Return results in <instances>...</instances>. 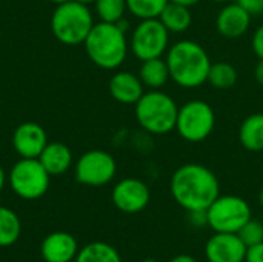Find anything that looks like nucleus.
I'll use <instances>...</instances> for the list:
<instances>
[{"label": "nucleus", "mask_w": 263, "mask_h": 262, "mask_svg": "<svg viewBox=\"0 0 263 262\" xmlns=\"http://www.w3.org/2000/svg\"><path fill=\"white\" fill-rule=\"evenodd\" d=\"M170 190L173 199L186 212H206L220 196L217 176L205 165L188 162L180 165L171 176Z\"/></svg>", "instance_id": "1"}, {"label": "nucleus", "mask_w": 263, "mask_h": 262, "mask_svg": "<svg viewBox=\"0 0 263 262\" xmlns=\"http://www.w3.org/2000/svg\"><path fill=\"white\" fill-rule=\"evenodd\" d=\"M170 77L180 88H199L208 80L213 65L206 49L194 40H179L171 45L165 56Z\"/></svg>", "instance_id": "2"}, {"label": "nucleus", "mask_w": 263, "mask_h": 262, "mask_svg": "<svg viewBox=\"0 0 263 262\" xmlns=\"http://www.w3.org/2000/svg\"><path fill=\"white\" fill-rule=\"evenodd\" d=\"M91 62L102 69H117L128 56L126 32L117 23H94L91 32L83 42Z\"/></svg>", "instance_id": "3"}, {"label": "nucleus", "mask_w": 263, "mask_h": 262, "mask_svg": "<svg viewBox=\"0 0 263 262\" xmlns=\"http://www.w3.org/2000/svg\"><path fill=\"white\" fill-rule=\"evenodd\" d=\"M134 107L139 125L149 134L162 136L176 130L179 107L176 100L162 90L146 91Z\"/></svg>", "instance_id": "4"}, {"label": "nucleus", "mask_w": 263, "mask_h": 262, "mask_svg": "<svg viewBox=\"0 0 263 262\" xmlns=\"http://www.w3.org/2000/svg\"><path fill=\"white\" fill-rule=\"evenodd\" d=\"M94 26L92 14L88 5L69 0L55 6L51 17V29L54 37L63 45H80L86 40Z\"/></svg>", "instance_id": "5"}, {"label": "nucleus", "mask_w": 263, "mask_h": 262, "mask_svg": "<svg viewBox=\"0 0 263 262\" xmlns=\"http://www.w3.org/2000/svg\"><path fill=\"white\" fill-rule=\"evenodd\" d=\"M214 127L216 113L208 102L194 99L179 108L176 130L183 141L190 144L203 142L211 136Z\"/></svg>", "instance_id": "6"}, {"label": "nucleus", "mask_w": 263, "mask_h": 262, "mask_svg": "<svg viewBox=\"0 0 263 262\" xmlns=\"http://www.w3.org/2000/svg\"><path fill=\"white\" fill-rule=\"evenodd\" d=\"M250 204L239 196H219L206 210V224L216 233H237L251 219Z\"/></svg>", "instance_id": "7"}, {"label": "nucleus", "mask_w": 263, "mask_h": 262, "mask_svg": "<svg viewBox=\"0 0 263 262\" xmlns=\"http://www.w3.org/2000/svg\"><path fill=\"white\" fill-rule=\"evenodd\" d=\"M170 48V31L159 19L140 20L131 32L129 49L139 60L163 57Z\"/></svg>", "instance_id": "8"}, {"label": "nucleus", "mask_w": 263, "mask_h": 262, "mask_svg": "<svg viewBox=\"0 0 263 262\" xmlns=\"http://www.w3.org/2000/svg\"><path fill=\"white\" fill-rule=\"evenodd\" d=\"M51 174L45 170L39 159L22 158L14 164L9 173V184L12 191L26 201L42 198L49 188Z\"/></svg>", "instance_id": "9"}, {"label": "nucleus", "mask_w": 263, "mask_h": 262, "mask_svg": "<svg viewBox=\"0 0 263 262\" xmlns=\"http://www.w3.org/2000/svg\"><path fill=\"white\" fill-rule=\"evenodd\" d=\"M116 159L103 150H89L76 162V179L88 187H102L116 176Z\"/></svg>", "instance_id": "10"}, {"label": "nucleus", "mask_w": 263, "mask_h": 262, "mask_svg": "<svg viewBox=\"0 0 263 262\" xmlns=\"http://www.w3.org/2000/svg\"><path fill=\"white\" fill-rule=\"evenodd\" d=\"M111 198L114 205L120 212L134 215V213H140L148 207L151 199V191L143 181L136 178H126L116 184Z\"/></svg>", "instance_id": "11"}, {"label": "nucleus", "mask_w": 263, "mask_h": 262, "mask_svg": "<svg viewBox=\"0 0 263 262\" xmlns=\"http://www.w3.org/2000/svg\"><path fill=\"white\" fill-rule=\"evenodd\" d=\"M208 262H245L247 246L237 233H214L205 246Z\"/></svg>", "instance_id": "12"}, {"label": "nucleus", "mask_w": 263, "mask_h": 262, "mask_svg": "<svg viewBox=\"0 0 263 262\" xmlns=\"http://www.w3.org/2000/svg\"><path fill=\"white\" fill-rule=\"evenodd\" d=\"M48 145V136L42 125L35 122L20 124L12 134V147L20 158L39 159L43 148Z\"/></svg>", "instance_id": "13"}, {"label": "nucleus", "mask_w": 263, "mask_h": 262, "mask_svg": "<svg viewBox=\"0 0 263 262\" xmlns=\"http://www.w3.org/2000/svg\"><path fill=\"white\" fill-rule=\"evenodd\" d=\"M251 19L253 15L237 2L225 3V6L217 14L216 28L219 34L227 39H239L250 29Z\"/></svg>", "instance_id": "14"}, {"label": "nucleus", "mask_w": 263, "mask_h": 262, "mask_svg": "<svg viewBox=\"0 0 263 262\" xmlns=\"http://www.w3.org/2000/svg\"><path fill=\"white\" fill-rule=\"evenodd\" d=\"M111 97L122 105H136L145 94V86L139 77L131 71L116 73L108 83Z\"/></svg>", "instance_id": "15"}, {"label": "nucleus", "mask_w": 263, "mask_h": 262, "mask_svg": "<svg viewBox=\"0 0 263 262\" xmlns=\"http://www.w3.org/2000/svg\"><path fill=\"white\" fill-rule=\"evenodd\" d=\"M77 252L76 238L66 232L48 235L40 246V253L45 262H71L76 259Z\"/></svg>", "instance_id": "16"}, {"label": "nucleus", "mask_w": 263, "mask_h": 262, "mask_svg": "<svg viewBox=\"0 0 263 262\" xmlns=\"http://www.w3.org/2000/svg\"><path fill=\"white\" fill-rule=\"evenodd\" d=\"M39 161L51 176H60L72 165V153L69 147L62 142H48L40 153Z\"/></svg>", "instance_id": "17"}, {"label": "nucleus", "mask_w": 263, "mask_h": 262, "mask_svg": "<svg viewBox=\"0 0 263 262\" xmlns=\"http://www.w3.org/2000/svg\"><path fill=\"white\" fill-rule=\"evenodd\" d=\"M240 145L251 153L263 151V113L250 114L239 128Z\"/></svg>", "instance_id": "18"}, {"label": "nucleus", "mask_w": 263, "mask_h": 262, "mask_svg": "<svg viewBox=\"0 0 263 262\" xmlns=\"http://www.w3.org/2000/svg\"><path fill=\"white\" fill-rule=\"evenodd\" d=\"M139 77L145 88L160 90L171 79L166 60L163 57L143 60L140 65V69H139Z\"/></svg>", "instance_id": "19"}, {"label": "nucleus", "mask_w": 263, "mask_h": 262, "mask_svg": "<svg viewBox=\"0 0 263 262\" xmlns=\"http://www.w3.org/2000/svg\"><path fill=\"white\" fill-rule=\"evenodd\" d=\"M159 20L170 31V34H182V32L188 31L193 23L191 8L170 2L165 6V9L162 11Z\"/></svg>", "instance_id": "20"}, {"label": "nucleus", "mask_w": 263, "mask_h": 262, "mask_svg": "<svg viewBox=\"0 0 263 262\" xmlns=\"http://www.w3.org/2000/svg\"><path fill=\"white\" fill-rule=\"evenodd\" d=\"M74 262H122V258L112 246L97 241L77 252Z\"/></svg>", "instance_id": "21"}, {"label": "nucleus", "mask_w": 263, "mask_h": 262, "mask_svg": "<svg viewBox=\"0 0 263 262\" xmlns=\"http://www.w3.org/2000/svg\"><path fill=\"white\" fill-rule=\"evenodd\" d=\"M239 73L234 65L228 62H216L208 73V83L216 90H230L237 83Z\"/></svg>", "instance_id": "22"}, {"label": "nucleus", "mask_w": 263, "mask_h": 262, "mask_svg": "<svg viewBox=\"0 0 263 262\" xmlns=\"http://www.w3.org/2000/svg\"><path fill=\"white\" fill-rule=\"evenodd\" d=\"M22 233L18 216L8 207L0 205V247H9L17 242Z\"/></svg>", "instance_id": "23"}, {"label": "nucleus", "mask_w": 263, "mask_h": 262, "mask_svg": "<svg viewBox=\"0 0 263 262\" xmlns=\"http://www.w3.org/2000/svg\"><path fill=\"white\" fill-rule=\"evenodd\" d=\"M170 0H126L128 11L139 20L159 19Z\"/></svg>", "instance_id": "24"}, {"label": "nucleus", "mask_w": 263, "mask_h": 262, "mask_svg": "<svg viewBox=\"0 0 263 262\" xmlns=\"http://www.w3.org/2000/svg\"><path fill=\"white\" fill-rule=\"evenodd\" d=\"M96 12L100 19V22L108 23H117L125 17L126 0H96Z\"/></svg>", "instance_id": "25"}, {"label": "nucleus", "mask_w": 263, "mask_h": 262, "mask_svg": "<svg viewBox=\"0 0 263 262\" xmlns=\"http://www.w3.org/2000/svg\"><path fill=\"white\" fill-rule=\"evenodd\" d=\"M239 238L242 239V242L248 247L257 246L263 242V224L259 221L250 219L239 232H237Z\"/></svg>", "instance_id": "26"}, {"label": "nucleus", "mask_w": 263, "mask_h": 262, "mask_svg": "<svg viewBox=\"0 0 263 262\" xmlns=\"http://www.w3.org/2000/svg\"><path fill=\"white\" fill-rule=\"evenodd\" d=\"M251 46H253L254 54L259 57V60H263V25H260L254 31L253 39H251Z\"/></svg>", "instance_id": "27"}, {"label": "nucleus", "mask_w": 263, "mask_h": 262, "mask_svg": "<svg viewBox=\"0 0 263 262\" xmlns=\"http://www.w3.org/2000/svg\"><path fill=\"white\" fill-rule=\"evenodd\" d=\"M243 9H247L253 17L263 14V0H236Z\"/></svg>", "instance_id": "28"}, {"label": "nucleus", "mask_w": 263, "mask_h": 262, "mask_svg": "<svg viewBox=\"0 0 263 262\" xmlns=\"http://www.w3.org/2000/svg\"><path fill=\"white\" fill-rule=\"evenodd\" d=\"M245 262H263V242L247 249Z\"/></svg>", "instance_id": "29"}, {"label": "nucleus", "mask_w": 263, "mask_h": 262, "mask_svg": "<svg viewBox=\"0 0 263 262\" xmlns=\"http://www.w3.org/2000/svg\"><path fill=\"white\" fill-rule=\"evenodd\" d=\"M254 77H256V82L259 85L263 86V60H259V63L256 65V69H254Z\"/></svg>", "instance_id": "30"}, {"label": "nucleus", "mask_w": 263, "mask_h": 262, "mask_svg": "<svg viewBox=\"0 0 263 262\" xmlns=\"http://www.w3.org/2000/svg\"><path fill=\"white\" fill-rule=\"evenodd\" d=\"M170 2H173V3H179V5H183V6L191 8V6H196L197 3H200L202 0H170Z\"/></svg>", "instance_id": "31"}, {"label": "nucleus", "mask_w": 263, "mask_h": 262, "mask_svg": "<svg viewBox=\"0 0 263 262\" xmlns=\"http://www.w3.org/2000/svg\"><path fill=\"white\" fill-rule=\"evenodd\" d=\"M170 262H197L193 256L190 255H177L176 258H173Z\"/></svg>", "instance_id": "32"}, {"label": "nucleus", "mask_w": 263, "mask_h": 262, "mask_svg": "<svg viewBox=\"0 0 263 262\" xmlns=\"http://www.w3.org/2000/svg\"><path fill=\"white\" fill-rule=\"evenodd\" d=\"M5 182H6V174H5L3 168L0 167V191H2L3 187H5Z\"/></svg>", "instance_id": "33"}, {"label": "nucleus", "mask_w": 263, "mask_h": 262, "mask_svg": "<svg viewBox=\"0 0 263 262\" xmlns=\"http://www.w3.org/2000/svg\"><path fill=\"white\" fill-rule=\"evenodd\" d=\"M77 2H80V3H83V5H91V3H96V0H77Z\"/></svg>", "instance_id": "34"}, {"label": "nucleus", "mask_w": 263, "mask_h": 262, "mask_svg": "<svg viewBox=\"0 0 263 262\" xmlns=\"http://www.w3.org/2000/svg\"><path fill=\"white\" fill-rule=\"evenodd\" d=\"M49 2H52L55 5H60V3H65V2H69V0H49Z\"/></svg>", "instance_id": "35"}, {"label": "nucleus", "mask_w": 263, "mask_h": 262, "mask_svg": "<svg viewBox=\"0 0 263 262\" xmlns=\"http://www.w3.org/2000/svg\"><path fill=\"white\" fill-rule=\"evenodd\" d=\"M259 204L263 207V190L259 193Z\"/></svg>", "instance_id": "36"}, {"label": "nucleus", "mask_w": 263, "mask_h": 262, "mask_svg": "<svg viewBox=\"0 0 263 262\" xmlns=\"http://www.w3.org/2000/svg\"><path fill=\"white\" fill-rule=\"evenodd\" d=\"M213 2H216V3H228L231 0H213Z\"/></svg>", "instance_id": "37"}, {"label": "nucleus", "mask_w": 263, "mask_h": 262, "mask_svg": "<svg viewBox=\"0 0 263 262\" xmlns=\"http://www.w3.org/2000/svg\"><path fill=\"white\" fill-rule=\"evenodd\" d=\"M142 262H157L156 259H145V261H142Z\"/></svg>", "instance_id": "38"}]
</instances>
